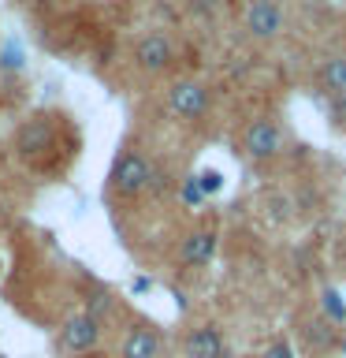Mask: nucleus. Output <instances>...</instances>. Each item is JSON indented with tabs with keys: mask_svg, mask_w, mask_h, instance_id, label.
Segmentation results:
<instances>
[{
	"mask_svg": "<svg viewBox=\"0 0 346 358\" xmlns=\"http://www.w3.org/2000/svg\"><path fill=\"white\" fill-rule=\"evenodd\" d=\"M153 164L145 161L138 150H123L116 161H112V172H108V190L123 201L145 194V190L153 187Z\"/></svg>",
	"mask_w": 346,
	"mask_h": 358,
	"instance_id": "nucleus-1",
	"label": "nucleus"
},
{
	"mask_svg": "<svg viewBox=\"0 0 346 358\" xmlns=\"http://www.w3.org/2000/svg\"><path fill=\"white\" fill-rule=\"evenodd\" d=\"M56 150H60V134H56L52 116H30V120L19 123V131H15V153L27 164L52 161Z\"/></svg>",
	"mask_w": 346,
	"mask_h": 358,
	"instance_id": "nucleus-2",
	"label": "nucleus"
},
{
	"mask_svg": "<svg viewBox=\"0 0 346 358\" xmlns=\"http://www.w3.org/2000/svg\"><path fill=\"white\" fill-rule=\"evenodd\" d=\"M242 150L253 157V161H272L283 150V127L272 116H257L246 123L242 131Z\"/></svg>",
	"mask_w": 346,
	"mask_h": 358,
	"instance_id": "nucleus-3",
	"label": "nucleus"
},
{
	"mask_svg": "<svg viewBox=\"0 0 346 358\" xmlns=\"http://www.w3.org/2000/svg\"><path fill=\"white\" fill-rule=\"evenodd\" d=\"M209 105H212L209 86L194 83V78H179V83L167 86V108L179 120H201L209 112Z\"/></svg>",
	"mask_w": 346,
	"mask_h": 358,
	"instance_id": "nucleus-4",
	"label": "nucleus"
},
{
	"mask_svg": "<svg viewBox=\"0 0 346 358\" xmlns=\"http://www.w3.org/2000/svg\"><path fill=\"white\" fill-rule=\"evenodd\" d=\"M100 343V321L89 317V313H75V317L63 321L60 329V347L71 355H89Z\"/></svg>",
	"mask_w": 346,
	"mask_h": 358,
	"instance_id": "nucleus-5",
	"label": "nucleus"
},
{
	"mask_svg": "<svg viewBox=\"0 0 346 358\" xmlns=\"http://www.w3.org/2000/svg\"><path fill=\"white\" fill-rule=\"evenodd\" d=\"M134 64H138L142 71H149V75L167 71V67L175 64L172 38H164V34H145V38H138V45H134Z\"/></svg>",
	"mask_w": 346,
	"mask_h": 358,
	"instance_id": "nucleus-6",
	"label": "nucleus"
},
{
	"mask_svg": "<svg viewBox=\"0 0 346 358\" xmlns=\"http://www.w3.org/2000/svg\"><path fill=\"white\" fill-rule=\"evenodd\" d=\"M246 30L257 41L279 38V30H283V8H279V0H253L246 8Z\"/></svg>",
	"mask_w": 346,
	"mask_h": 358,
	"instance_id": "nucleus-7",
	"label": "nucleus"
},
{
	"mask_svg": "<svg viewBox=\"0 0 346 358\" xmlns=\"http://www.w3.org/2000/svg\"><path fill=\"white\" fill-rule=\"evenodd\" d=\"M186 358H227V340L220 324H194L183 340Z\"/></svg>",
	"mask_w": 346,
	"mask_h": 358,
	"instance_id": "nucleus-8",
	"label": "nucleus"
},
{
	"mask_svg": "<svg viewBox=\"0 0 346 358\" xmlns=\"http://www.w3.org/2000/svg\"><path fill=\"white\" fill-rule=\"evenodd\" d=\"M216 243H220L216 228H194L183 243H179V265H183V268L209 265L212 257H216Z\"/></svg>",
	"mask_w": 346,
	"mask_h": 358,
	"instance_id": "nucleus-9",
	"label": "nucleus"
},
{
	"mask_svg": "<svg viewBox=\"0 0 346 358\" xmlns=\"http://www.w3.org/2000/svg\"><path fill=\"white\" fill-rule=\"evenodd\" d=\"M119 358H160V332L153 324H130L123 332Z\"/></svg>",
	"mask_w": 346,
	"mask_h": 358,
	"instance_id": "nucleus-10",
	"label": "nucleus"
},
{
	"mask_svg": "<svg viewBox=\"0 0 346 358\" xmlns=\"http://www.w3.org/2000/svg\"><path fill=\"white\" fill-rule=\"evenodd\" d=\"M320 86L328 90L331 97H346V56H331V60L320 67Z\"/></svg>",
	"mask_w": 346,
	"mask_h": 358,
	"instance_id": "nucleus-11",
	"label": "nucleus"
},
{
	"mask_svg": "<svg viewBox=\"0 0 346 358\" xmlns=\"http://www.w3.org/2000/svg\"><path fill=\"white\" fill-rule=\"evenodd\" d=\"M301 336L309 340L313 351H331V347H335V324H328L324 317H313V321H306V329H301Z\"/></svg>",
	"mask_w": 346,
	"mask_h": 358,
	"instance_id": "nucleus-12",
	"label": "nucleus"
},
{
	"mask_svg": "<svg viewBox=\"0 0 346 358\" xmlns=\"http://www.w3.org/2000/svg\"><path fill=\"white\" fill-rule=\"evenodd\" d=\"M320 317L328 321V324H346V302L339 295V287H324L320 291Z\"/></svg>",
	"mask_w": 346,
	"mask_h": 358,
	"instance_id": "nucleus-13",
	"label": "nucleus"
},
{
	"mask_svg": "<svg viewBox=\"0 0 346 358\" xmlns=\"http://www.w3.org/2000/svg\"><path fill=\"white\" fill-rule=\"evenodd\" d=\"M112 310H116V302H112V295H108L105 287H97V291H89V295H86V310L82 313H89V317L105 321Z\"/></svg>",
	"mask_w": 346,
	"mask_h": 358,
	"instance_id": "nucleus-14",
	"label": "nucleus"
},
{
	"mask_svg": "<svg viewBox=\"0 0 346 358\" xmlns=\"http://www.w3.org/2000/svg\"><path fill=\"white\" fill-rule=\"evenodd\" d=\"M194 179H197V190H201V198H209V194H220V190H223V172H220V168H201V172H197Z\"/></svg>",
	"mask_w": 346,
	"mask_h": 358,
	"instance_id": "nucleus-15",
	"label": "nucleus"
},
{
	"mask_svg": "<svg viewBox=\"0 0 346 358\" xmlns=\"http://www.w3.org/2000/svg\"><path fill=\"white\" fill-rule=\"evenodd\" d=\"M179 194H183V201H186L190 209H194V206H201V190H197V179H194V176H186V179H183V187H179Z\"/></svg>",
	"mask_w": 346,
	"mask_h": 358,
	"instance_id": "nucleus-16",
	"label": "nucleus"
},
{
	"mask_svg": "<svg viewBox=\"0 0 346 358\" xmlns=\"http://www.w3.org/2000/svg\"><path fill=\"white\" fill-rule=\"evenodd\" d=\"M261 358H294V347H290V340H276Z\"/></svg>",
	"mask_w": 346,
	"mask_h": 358,
	"instance_id": "nucleus-17",
	"label": "nucleus"
},
{
	"mask_svg": "<svg viewBox=\"0 0 346 358\" xmlns=\"http://www.w3.org/2000/svg\"><path fill=\"white\" fill-rule=\"evenodd\" d=\"M130 291H134V295H145V291H153V276H134V280H130Z\"/></svg>",
	"mask_w": 346,
	"mask_h": 358,
	"instance_id": "nucleus-18",
	"label": "nucleus"
},
{
	"mask_svg": "<svg viewBox=\"0 0 346 358\" xmlns=\"http://www.w3.org/2000/svg\"><path fill=\"white\" fill-rule=\"evenodd\" d=\"M0 60H4V67H11V71H19V67H22V60H19V49H15V45H8V52L0 56Z\"/></svg>",
	"mask_w": 346,
	"mask_h": 358,
	"instance_id": "nucleus-19",
	"label": "nucleus"
},
{
	"mask_svg": "<svg viewBox=\"0 0 346 358\" xmlns=\"http://www.w3.org/2000/svg\"><path fill=\"white\" fill-rule=\"evenodd\" d=\"M335 347H339V351L346 355V336H343V340H339V343H335Z\"/></svg>",
	"mask_w": 346,
	"mask_h": 358,
	"instance_id": "nucleus-20",
	"label": "nucleus"
}]
</instances>
